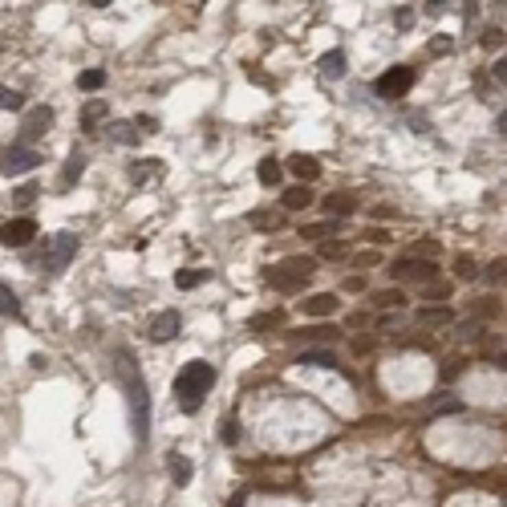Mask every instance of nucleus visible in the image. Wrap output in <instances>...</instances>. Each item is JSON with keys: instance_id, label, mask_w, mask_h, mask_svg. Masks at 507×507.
I'll return each mask as SVG.
<instances>
[{"instance_id": "obj_1", "label": "nucleus", "mask_w": 507, "mask_h": 507, "mask_svg": "<svg viewBox=\"0 0 507 507\" xmlns=\"http://www.w3.org/2000/svg\"><path fill=\"white\" fill-rule=\"evenodd\" d=\"M114 373L122 381V394H126V406H130V426H134V438L146 443L150 434V394H146V381H142V369L130 353H118Z\"/></svg>"}, {"instance_id": "obj_2", "label": "nucleus", "mask_w": 507, "mask_h": 507, "mask_svg": "<svg viewBox=\"0 0 507 507\" xmlns=\"http://www.w3.org/2000/svg\"><path fill=\"white\" fill-rule=\"evenodd\" d=\"M211 386H215V369L207 366V362H187L175 373V398H179V406H183L187 414H195L203 406V398H207Z\"/></svg>"}, {"instance_id": "obj_3", "label": "nucleus", "mask_w": 507, "mask_h": 507, "mask_svg": "<svg viewBox=\"0 0 507 507\" xmlns=\"http://www.w3.org/2000/svg\"><path fill=\"white\" fill-rule=\"evenodd\" d=\"M313 272H317V260H309V256H288L284 264L268 268L264 280H268V284H276V288H300Z\"/></svg>"}, {"instance_id": "obj_4", "label": "nucleus", "mask_w": 507, "mask_h": 507, "mask_svg": "<svg viewBox=\"0 0 507 507\" xmlns=\"http://www.w3.org/2000/svg\"><path fill=\"white\" fill-rule=\"evenodd\" d=\"M414 78L418 73L410 69V65H394V69H386V73L373 82V93H377L381 102H394V97H402V93L414 86Z\"/></svg>"}, {"instance_id": "obj_5", "label": "nucleus", "mask_w": 507, "mask_h": 507, "mask_svg": "<svg viewBox=\"0 0 507 507\" xmlns=\"http://www.w3.org/2000/svg\"><path fill=\"white\" fill-rule=\"evenodd\" d=\"M73 256H78V235L73 231H61L53 239V248L45 252V272H65Z\"/></svg>"}, {"instance_id": "obj_6", "label": "nucleus", "mask_w": 507, "mask_h": 507, "mask_svg": "<svg viewBox=\"0 0 507 507\" xmlns=\"http://www.w3.org/2000/svg\"><path fill=\"white\" fill-rule=\"evenodd\" d=\"M37 239V224L29 220V215H16V220H8L4 228H0V244L4 248H25V244H33Z\"/></svg>"}, {"instance_id": "obj_7", "label": "nucleus", "mask_w": 507, "mask_h": 507, "mask_svg": "<svg viewBox=\"0 0 507 507\" xmlns=\"http://www.w3.org/2000/svg\"><path fill=\"white\" fill-rule=\"evenodd\" d=\"M37 163H41V154H37L33 146H12V150L4 154V163H0V171H4L8 179H12V175H29V171H33Z\"/></svg>"}, {"instance_id": "obj_8", "label": "nucleus", "mask_w": 507, "mask_h": 507, "mask_svg": "<svg viewBox=\"0 0 507 507\" xmlns=\"http://www.w3.org/2000/svg\"><path fill=\"white\" fill-rule=\"evenodd\" d=\"M49 126H53V110H49V106H33V110L25 114V122H21V139L25 142L41 139Z\"/></svg>"}, {"instance_id": "obj_9", "label": "nucleus", "mask_w": 507, "mask_h": 507, "mask_svg": "<svg viewBox=\"0 0 507 507\" xmlns=\"http://www.w3.org/2000/svg\"><path fill=\"white\" fill-rule=\"evenodd\" d=\"M434 272H438L434 260H410L406 256V260L394 264V280H434Z\"/></svg>"}, {"instance_id": "obj_10", "label": "nucleus", "mask_w": 507, "mask_h": 507, "mask_svg": "<svg viewBox=\"0 0 507 507\" xmlns=\"http://www.w3.org/2000/svg\"><path fill=\"white\" fill-rule=\"evenodd\" d=\"M179 329H183V317L175 313V309H167V313H158L154 325H150V341H171V337H179Z\"/></svg>"}, {"instance_id": "obj_11", "label": "nucleus", "mask_w": 507, "mask_h": 507, "mask_svg": "<svg viewBox=\"0 0 507 507\" xmlns=\"http://www.w3.org/2000/svg\"><path fill=\"white\" fill-rule=\"evenodd\" d=\"M300 313H305V317H329V313H337V292L305 296V300H300Z\"/></svg>"}, {"instance_id": "obj_12", "label": "nucleus", "mask_w": 507, "mask_h": 507, "mask_svg": "<svg viewBox=\"0 0 507 507\" xmlns=\"http://www.w3.org/2000/svg\"><path fill=\"white\" fill-rule=\"evenodd\" d=\"M288 171H292L300 183H313V179L321 175V163H317L313 154H292V158H288Z\"/></svg>"}, {"instance_id": "obj_13", "label": "nucleus", "mask_w": 507, "mask_h": 507, "mask_svg": "<svg viewBox=\"0 0 507 507\" xmlns=\"http://www.w3.org/2000/svg\"><path fill=\"white\" fill-rule=\"evenodd\" d=\"M106 114H110V102H106V97H93L90 106L82 110V130H86V134H93V130H97V122H102Z\"/></svg>"}, {"instance_id": "obj_14", "label": "nucleus", "mask_w": 507, "mask_h": 507, "mask_svg": "<svg viewBox=\"0 0 507 507\" xmlns=\"http://www.w3.org/2000/svg\"><path fill=\"white\" fill-rule=\"evenodd\" d=\"M280 203H284V211H305V207L313 203V191H309V183H300V187H288Z\"/></svg>"}, {"instance_id": "obj_15", "label": "nucleus", "mask_w": 507, "mask_h": 507, "mask_svg": "<svg viewBox=\"0 0 507 507\" xmlns=\"http://www.w3.org/2000/svg\"><path fill=\"white\" fill-rule=\"evenodd\" d=\"M300 366H321V369H341L337 362V353H329V349H305L300 357H296Z\"/></svg>"}, {"instance_id": "obj_16", "label": "nucleus", "mask_w": 507, "mask_h": 507, "mask_svg": "<svg viewBox=\"0 0 507 507\" xmlns=\"http://www.w3.org/2000/svg\"><path fill=\"white\" fill-rule=\"evenodd\" d=\"M171 479H175V487H187L191 483V475H195V467H191V459L187 455H171Z\"/></svg>"}, {"instance_id": "obj_17", "label": "nucleus", "mask_w": 507, "mask_h": 507, "mask_svg": "<svg viewBox=\"0 0 507 507\" xmlns=\"http://www.w3.org/2000/svg\"><path fill=\"white\" fill-rule=\"evenodd\" d=\"M325 211H329V215H353V211H357V199H353V195H329V199H325Z\"/></svg>"}, {"instance_id": "obj_18", "label": "nucleus", "mask_w": 507, "mask_h": 507, "mask_svg": "<svg viewBox=\"0 0 507 507\" xmlns=\"http://www.w3.org/2000/svg\"><path fill=\"white\" fill-rule=\"evenodd\" d=\"M280 175H284V167H280L276 158H260V167H256V179H260L264 187H276Z\"/></svg>"}, {"instance_id": "obj_19", "label": "nucleus", "mask_w": 507, "mask_h": 507, "mask_svg": "<svg viewBox=\"0 0 507 507\" xmlns=\"http://www.w3.org/2000/svg\"><path fill=\"white\" fill-rule=\"evenodd\" d=\"M345 69H349V65H345V53H341V49H333V53H325V57H321V73H325V78H341Z\"/></svg>"}, {"instance_id": "obj_20", "label": "nucleus", "mask_w": 507, "mask_h": 507, "mask_svg": "<svg viewBox=\"0 0 507 507\" xmlns=\"http://www.w3.org/2000/svg\"><path fill=\"white\" fill-rule=\"evenodd\" d=\"M82 175H86V154H78V150H73V154H69V163H65V175H61V183L73 187L78 179H82Z\"/></svg>"}, {"instance_id": "obj_21", "label": "nucleus", "mask_w": 507, "mask_h": 507, "mask_svg": "<svg viewBox=\"0 0 507 507\" xmlns=\"http://www.w3.org/2000/svg\"><path fill=\"white\" fill-rule=\"evenodd\" d=\"M110 139L118 142V146H134V142H139V130H134V122H114V126H110Z\"/></svg>"}, {"instance_id": "obj_22", "label": "nucleus", "mask_w": 507, "mask_h": 507, "mask_svg": "<svg viewBox=\"0 0 507 507\" xmlns=\"http://www.w3.org/2000/svg\"><path fill=\"white\" fill-rule=\"evenodd\" d=\"M207 280H211L207 268H183V272L175 276V284H179V288H199V284H207Z\"/></svg>"}, {"instance_id": "obj_23", "label": "nucleus", "mask_w": 507, "mask_h": 507, "mask_svg": "<svg viewBox=\"0 0 507 507\" xmlns=\"http://www.w3.org/2000/svg\"><path fill=\"white\" fill-rule=\"evenodd\" d=\"M451 317H455V313H451L447 305H438V309H434V305H426V309L418 313V321H422V325H447Z\"/></svg>"}, {"instance_id": "obj_24", "label": "nucleus", "mask_w": 507, "mask_h": 507, "mask_svg": "<svg viewBox=\"0 0 507 507\" xmlns=\"http://www.w3.org/2000/svg\"><path fill=\"white\" fill-rule=\"evenodd\" d=\"M0 317H21V300L8 284H0Z\"/></svg>"}, {"instance_id": "obj_25", "label": "nucleus", "mask_w": 507, "mask_h": 507, "mask_svg": "<svg viewBox=\"0 0 507 507\" xmlns=\"http://www.w3.org/2000/svg\"><path fill=\"white\" fill-rule=\"evenodd\" d=\"M373 305H377V309H402V305H406V292L386 288V292H377V296H373Z\"/></svg>"}, {"instance_id": "obj_26", "label": "nucleus", "mask_w": 507, "mask_h": 507, "mask_svg": "<svg viewBox=\"0 0 507 507\" xmlns=\"http://www.w3.org/2000/svg\"><path fill=\"white\" fill-rule=\"evenodd\" d=\"M78 86H82L86 93H97L102 86H106V69H86V73L78 78Z\"/></svg>"}, {"instance_id": "obj_27", "label": "nucleus", "mask_w": 507, "mask_h": 507, "mask_svg": "<svg viewBox=\"0 0 507 507\" xmlns=\"http://www.w3.org/2000/svg\"><path fill=\"white\" fill-rule=\"evenodd\" d=\"M317 244H321V248H317L321 260H345V244H341V239H329V235H325V239H317Z\"/></svg>"}, {"instance_id": "obj_28", "label": "nucleus", "mask_w": 507, "mask_h": 507, "mask_svg": "<svg viewBox=\"0 0 507 507\" xmlns=\"http://www.w3.org/2000/svg\"><path fill=\"white\" fill-rule=\"evenodd\" d=\"M25 106V93L8 90V86H0V110H21Z\"/></svg>"}, {"instance_id": "obj_29", "label": "nucleus", "mask_w": 507, "mask_h": 507, "mask_svg": "<svg viewBox=\"0 0 507 507\" xmlns=\"http://www.w3.org/2000/svg\"><path fill=\"white\" fill-rule=\"evenodd\" d=\"M150 175H158V158H146V167H134V171H130L134 183H146Z\"/></svg>"}, {"instance_id": "obj_30", "label": "nucleus", "mask_w": 507, "mask_h": 507, "mask_svg": "<svg viewBox=\"0 0 507 507\" xmlns=\"http://www.w3.org/2000/svg\"><path fill=\"white\" fill-rule=\"evenodd\" d=\"M333 224H309V228H300V235H305V239H325V235H333Z\"/></svg>"}, {"instance_id": "obj_31", "label": "nucleus", "mask_w": 507, "mask_h": 507, "mask_svg": "<svg viewBox=\"0 0 507 507\" xmlns=\"http://www.w3.org/2000/svg\"><path fill=\"white\" fill-rule=\"evenodd\" d=\"M455 272H459V280H475L479 276V264H475L471 256H462L459 264H455Z\"/></svg>"}, {"instance_id": "obj_32", "label": "nucleus", "mask_w": 507, "mask_h": 507, "mask_svg": "<svg viewBox=\"0 0 507 507\" xmlns=\"http://www.w3.org/2000/svg\"><path fill=\"white\" fill-rule=\"evenodd\" d=\"M252 224H260V231H276L280 220L276 215H268V211H252Z\"/></svg>"}, {"instance_id": "obj_33", "label": "nucleus", "mask_w": 507, "mask_h": 507, "mask_svg": "<svg viewBox=\"0 0 507 507\" xmlns=\"http://www.w3.org/2000/svg\"><path fill=\"white\" fill-rule=\"evenodd\" d=\"M422 296H426V300H430V305H434V300H438V305H443V300H447V296H451V288H447V284H430V288H426V292H422Z\"/></svg>"}, {"instance_id": "obj_34", "label": "nucleus", "mask_w": 507, "mask_h": 507, "mask_svg": "<svg viewBox=\"0 0 507 507\" xmlns=\"http://www.w3.org/2000/svg\"><path fill=\"white\" fill-rule=\"evenodd\" d=\"M284 321V313H260L256 321H252V329H272V325Z\"/></svg>"}, {"instance_id": "obj_35", "label": "nucleus", "mask_w": 507, "mask_h": 507, "mask_svg": "<svg viewBox=\"0 0 507 507\" xmlns=\"http://www.w3.org/2000/svg\"><path fill=\"white\" fill-rule=\"evenodd\" d=\"M224 443H239V426H235V418H224Z\"/></svg>"}, {"instance_id": "obj_36", "label": "nucleus", "mask_w": 507, "mask_h": 507, "mask_svg": "<svg viewBox=\"0 0 507 507\" xmlns=\"http://www.w3.org/2000/svg\"><path fill=\"white\" fill-rule=\"evenodd\" d=\"M394 25H398V29H410V25H414V12H410V8H398V12H394Z\"/></svg>"}, {"instance_id": "obj_37", "label": "nucleus", "mask_w": 507, "mask_h": 507, "mask_svg": "<svg viewBox=\"0 0 507 507\" xmlns=\"http://www.w3.org/2000/svg\"><path fill=\"white\" fill-rule=\"evenodd\" d=\"M37 195H41V191H37V187L29 183V187H21V191H16V203H33Z\"/></svg>"}, {"instance_id": "obj_38", "label": "nucleus", "mask_w": 507, "mask_h": 507, "mask_svg": "<svg viewBox=\"0 0 507 507\" xmlns=\"http://www.w3.org/2000/svg\"><path fill=\"white\" fill-rule=\"evenodd\" d=\"M483 45H487V49L504 45V29H487V37H483Z\"/></svg>"}, {"instance_id": "obj_39", "label": "nucleus", "mask_w": 507, "mask_h": 507, "mask_svg": "<svg viewBox=\"0 0 507 507\" xmlns=\"http://www.w3.org/2000/svg\"><path fill=\"white\" fill-rule=\"evenodd\" d=\"M337 329H305V333H296V337H317V341H329Z\"/></svg>"}, {"instance_id": "obj_40", "label": "nucleus", "mask_w": 507, "mask_h": 507, "mask_svg": "<svg viewBox=\"0 0 507 507\" xmlns=\"http://www.w3.org/2000/svg\"><path fill=\"white\" fill-rule=\"evenodd\" d=\"M418 256H438V244H430V239H422V244H414Z\"/></svg>"}, {"instance_id": "obj_41", "label": "nucleus", "mask_w": 507, "mask_h": 507, "mask_svg": "<svg viewBox=\"0 0 507 507\" xmlns=\"http://www.w3.org/2000/svg\"><path fill=\"white\" fill-rule=\"evenodd\" d=\"M134 130H142V134H154V130H158V122H154V118H139V122H134Z\"/></svg>"}, {"instance_id": "obj_42", "label": "nucleus", "mask_w": 507, "mask_h": 507, "mask_svg": "<svg viewBox=\"0 0 507 507\" xmlns=\"http://www.w3.org/2000/svg\"><path fill=\"white\" fill-rule=\"evenodd\" d=\"M362 288H366V280H362V276H349V280H345V292H362Z\"/></svg>"}, {"instance_id": "obj_43", "label": "nucleus", "mask_w": 507, "mask_h": 507, "mask_svg": "<svg viewBox=\"0 0 507 507\" xmlns=\"http://www.w3.org/2000/svg\"><path fill=\"white\" fill-rule=\"evenodd\" d=\"M430 53H451V41H447V37H438V41H430Z\"/></svg>"}, {"instance_id": "obj_44", "label": "nucleus", "mask_w": 507, "mask_h": 507, "mask_svg": "<svg viewBox=\"0 0 507 507\" xmlns=\"http://www.w3.org/2000/svg\"><path fill=\"white\" fill-rule=\"evenodd\" d=\"M377 260H381V256H377V252H362V256H357V264H369V268H373V264H377Z\"/></svg>"}, {"instance_id": "obj_45", "label": "nucleus", "mask_w": 507, "mask_h": 507, "mask_svg": "<svg viewBox=\"0 0 507 507\" xmlns=\"http://www.w3.org/2000/svg\"><path fill=\"white\" fill-rule=\"evenodd\" d=\"M491 73H495V82H499V86H504V78H507V61H504V57H499V65H495V69H491Z\"/></svg>"}, {"instance_id": "obj_46", "label": "nucleus", "mask_w": 507, "mask_h": 507, "mask_svg": "<svg viewBox=\"0 0 507 507\" xmlns=\"http://www.w3.org/2000/svg\"><path fill=\"white\" fill-rule=\"evenodd\" d=\"M443 8H447V0H426V12H430V16H434V12H443Z\"/></svg>"}, {"instance_id": "obj_47", "label": "nucleus", "mask_w": 507, "mask_h": 507, "mask_svg": "<svg viewBox=\"0 0 507 507\" xmlns=\"http://www.w3.org/2000/svg\"><path fill=\"white\" fill-rule=\"evenodd\" d=\"M353 349H357V353H366V349H373V341H369V337H357V341H353Z\"/></svg>"}, {"instance_id": "obj_48", "label": "nucleus", "mask_w": 507, "mask_h": 507, "mask_svg": "<svg viewBox=\"0 0 507 507\" xmlns=\"http://www.w3.org/2000/svg\"><path fill=\"white\" fill-rule=\"evenodd\" d=\"M93 8H110V0H90Z\"/></svg>"}]
</instances>
